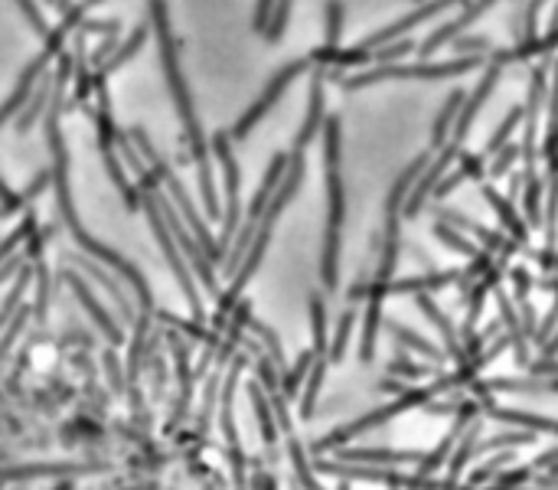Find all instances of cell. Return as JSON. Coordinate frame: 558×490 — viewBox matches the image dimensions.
Returning a JSON list of instances; mask_svg holds the SVG:
<instances>
[{
	"label": "cell",
	"mask_w": 558,
	"mask_h": 490,
	"mask_svg": "<svg viewBox=\"0 0 558 490\" xmlns=\"http://www.w3.org/2000/svg\"><path fill=\"white\" fill-rule=\"evenodd\" d=\"M147 10H151V27L157 33L160 43V59H164V76L170 85L173 105H177L180 125H183V141L186 151H190L193 164H196V177H200V196L206 213L213 219H222V203L216 193V180H213V161H209V141L203 134L200 118H196L193 108V95L186 89V79L180 72V53H177V36L170 33V14H167V0H147Z\"/></svg>",
	"instance_id": "6da1fadb"
},
{
	"label": "cell",
	"mask_w": 558,
	"mask_h": 490,
	"mask_svg": "<svg viewBox=\"0 0 558 490\" xmlns=\"http://www.w3.org/2000/svg\"><path fill=\"white\" fill-rule=\"evenodd\" d=\"M324 177H327V232H324V275L327 291L337 288V268H340V236H343V216H346V193L340 174V118L324 121Z\"/></svg>",
	"instance_id": "7a4b0ae2"
},
{
	"label": "cell",
	"mask_w": 558,
	"mask_h": 490,
	"mask_svg": "<svg viewBox=\"0 0 558 490\" xmlns=\"http://www.w3.org/2000/svg\"><path fill=\"white\" fill-rule=\"evenodd\" d=\"M483 66V56H461V59H448V63H382L356 72V76L343 79V89H366V85L376 82H392V79H454L464 76V72H474Z\"/></svg>",
	"instance_id": "3957f363"
},
{
	"label": "cell",
	"mask_w": 558,
	"mask_h": 490,
	"mask_svg": "<svg viewBox=\"0 0 558 490\" xmlns=\"http://www.w3.org/2000/svg\"><path fill=\"white\" fill-rule=\"evenodd\" d=\"M307 69H314V56L294 59V63H288V66H284V69L278 72V76L268 82V89H265L262 95L255 98V102H252V108H248V112H245V115H242V118L235 121V125L229 128V138H232L235 144H239V141H245L248 134H252V128L258 125V121H262V118H265V115L271 112V108H275V105L281 102V95L291 89V85H294V79H297V76H304Z\"/></svg>",
	"instance_id": "277c9868"
},
{
	"label": "cell",
	"mask_w": 558,
	"mask_h": 490,
	"mask_svg": "<svg viewBox=\"0 0 558 490\" xmlns=\"http://www.w3.org/2000/svg\"><path fill=\"white\" fill-rule=\"evenodd\" d=\"M141 203H144V210H147V219H151V229H154V236H157V242H160V249H164L167 262H170V268H173V275H177L180 288H183V294H186V301H190L193 317H196V321H203V301H200V291H196V285H193L190 265L183 262L180 245H177V239H173V232H170V226H167L164 213H160V206H157V200H154V193H144V196H141Z\"/></svg>",
	"instance_id": "5b68a950"
},
{
	"label": "cell",
	"mask_w": 558,
	"mask_h": 490,
	"mask_svg": "<svg viewBox=\"0 0 558 490\" xmlns=\"http://www.w3.org/2000/svg\"><path fill=\"white\" fill-rule=\"evenodd\" d=\"M209 144H213V151L222 164V174H226V206H222V236H219V249L226 255L229 242L235 236V226H239V161H235V154H232L229 131H216V138Z\"/></svg>",
	"instance_id": "8992f818"
},
{
	"label": "cell",
	"mask_w": 558,
	"mask_h": 490,
	"mask_svg": "<svg viewBox=\"0 0 558 490\" xmlns=\"http://www.w3.org/2000/svg\"><path fill=\"white\" fill-rule=\"evenodd\" d=\"M457 4H464V0H428V4H421V7L415 10V14H408V17H402V20L389 23V27H382L379 33L366 36L363 43H356V49H363V53H372V49H379V46H386V43H392V40H399L402 33H412V30L421 27L425 20L438 17L441 10L457 7Z\"/></svg>",
	"instance_id": "52a82bcc"
},
{
	"label": "cell",
	"mask_w": 558,
	"mask_h": 490,
	"mask_svg": "<svg viewBox=\"0 0 558 490\" xmlns=\"http://www.w3.org/2000/svg\"><path fill=\"white\" fill-rule=\"evenodd\" d=\"M493 4H496V0H470V4H467V7H464L461 14H457L451 23H444L441 30H434V33L428 36V40L418 46V53L425 56V59H428V56H434L441 46H448V43L454 40V36H461L467 27H474V23H477L483 14H487V10H490Z\"/></svg>",
	"instance_id": "ba28073f"
},
{
	"label": "cell",
	"mask_w": 558,
	"mask_h": 490,
	"mask_svg": "<svg viewBox=\"0 0 558 490\" xmlns=\"http://www.w3.org/2000/svg\"><path fill=\"white\" fill-rule=\"evenodd\" d=\"M324 79H327V69H317L314 72V82H310V98H307V118L301 131H297L294 138V151H307V144L317 138V131L324 128L327 112H324Z\"/></svg>",
	"instance_id": "9c48e42d"
},
{
	"label": "cell",
	"mask_w": 558,
	"mask_h": 490,
	"mask_svg": "<svg viewBox=\"0 0 558 490\" xmlns=\"http://www.w3.org/2000/svg\"><path fill=\"white\" fill-rule=\"evenodd\" d=\"M558 46V27H552L545 36H523L513 49H506V53H493L490 59L493 63H500L503 69L513 66V63H523V59H536V56H549L552 49Z\"/></svg>",
	"instance_id": "30bf717a"
},
{
	"label": "cell",
	"mask_w": 558,
	"mask_h": 490,
	"mask_svg": "<svg viewBox=\"0 0 558 490\" xmlns=\"http://www.w3.org/2000/svg\"><path fill=\"white\" fill-rule=\"evenodd\" d=\"M480 193H483V200H487V203L493 206V210H496V216H500L506 236L516 239L519 245H526V242H529V226H526V219L513 210V203L503 200L500 190H496L493 183H483V180H480Z\"/></svg>",
	"instance_id": "8fae6325"
},
{
	"label": "cell",
	"mask_w": 558,
	"mask_h": 490,
	"mask_svg": "<svg viewBox=\"0 0 558 490\" xmlns=\"http://www.w3.org/2000/svg\"><path fill=\"white\" fill-rule=\"evenodd\" d=\"M98 147H102L105 170H108L111 183H115V187L121 190L124 203H128L131 210H134V206H141V196H144V190H141V187H134V183L128 180V167H124V161H121V154H118L115 141H111V144H98Z\"/></svg>",
	"instance_id": "7c38bea8"
},
{
	"label": "cell",
	"mask_w": 558,
	"mask_h": 490,
	"mask_svg": "<svg viewBox=\"0 0 558 490\" xmlns=\"http://www.w3.org/2000/svg\"><path fill=\"white\" fill-rule=\"evenodd\" d=\"M415 301H418V308L425 311L428 321L441 330V337H444V343H448V353H451V357H454L457 363H464V360H467V353H464V343L457 340V334H454L451 317L444 314V311L438 308V304L431 301V294H428V291H418V294H415Z\"/></svg>",
	"instance_id": "4fadbf2b"
},
{
	"label": "cell",
	"mask_w": 558,
	"mask_h": 490,
	"mask_svg": "<svg viewBox=\"0 0 558 490\" xmlns=\"http://www.w3.org/2000/svg\"><path fill=\"white\" fill-rule=\"evenodd\" d=\"M66 281H69V288L76 291V298L82 301V308L89 311V314L95 317V324L102 327L105 334H108V340H111V343H121V337H124V334H121V327H118L115 321H111V314L102 308V304L95 301V294L89 291V285H85V281H82V278H76L72 272H66Z\"/></svg>",
	"instance_id": "5bb4252c"
},
{
	"label": "cell",
	"mask_w": 558,
	"mask_h": 490,
	"mask_svg": "<svg viewBox=\"0 0 558 490\" xmlns=\"http://www.w3.org/2000/svg\"><path fill=\"white\" fill-rule=\"evenodd\" d=\"M464 98H467V92H464V89L451 92V95H448V102L441 105L438 118L431 121V151H441V147H444V141L451 138V128H454L457 115H461V105H464Z\"/></svg>",
	"instance_id": "9a60e30c"
},
{
	"label": "cell",
	"mask_w": 558,
	"mask_h": 490,
	"mask_svg": "<svg viewBox=\"0 0 558 490\" xmlns=\"http://www.w3.org/2000/svg\"><path fill=\"white\" fill-rule=\"evenodd\" d=\"M343 461H372V464H418L425 451H389V448H363V451H340Z\"/></svg>",
	"instance_id": "2e32d148"
},
{
	"label": "cell",
	"mask_w": 558,
	"mask_h": 490,
	"mask_svg": "<svg viewBox=\"0 0 558 490\" xmlns=\"http://www.w3.org/2000/svg\"><path fill=\"white\" fill-rule=\"evenodd\" d=\"M147 33H151V27H138V30H134L131 36H128V40H124L121 46H118V53L115 56H108V63L105 66H98L95 72H98V76H111V72H118L124 63H128V59L134 56V53H138V49L144 46V40H147Z\"/></svg>",
	"instance_id": "e0dca14e"
},
{
	"label": "cell",
	"mask_w": 558,
	"mask_h": 490,
	"mask_svg": "<svg viewBox=\"0 0 558 490\" xmlns=\"http://www.w3.org/2000/svg\"><path fill=\"white\" fill-rule=\"evenodd\" d=\"M523 115H526V108L523 105H516V108H510V115H506L503 118V125L500 128H496L493 131V138H490V144L487 147H483V157H487V161H490V157L496 154V151H500V147L503 144H510V138H513V131L519 128V125H523Z\"/></svg>",
	"instance_id": "ac0fdd59"
},
{
	"label": "cell",
	"mask_w": 558,
	"mask_h": 490,
	"mask_svg": "<svg viewBox=\"0 0 558 490\" xmlns=\"http://www.w3.org/2000/svg\"><path fill=\"white\" fill-rule=\"evenodd\" d=\"M389 330H392L395 340H399V343H405V347H412L415 353H421V357H431L434 363H441L444 357H448V353H444V350H438V347H434V343H428L425 337H418L415 330H408V327H402V324L389 321Z\"/></svg>",
	"instance_id": "d6986e66"
},
{
	"label": "cell",
	"mask_w": 558,
	"mask_h": 490,
	"mask_svg": "<svg viewBox=\"0 0 558 490\" xmlns=\"http://www.w3.org/2000/svg\"><path fill=\"white\" fill-rule=\"evenodd\" d=\"M49 85H53V79H43L40 85H36V89H33V95L27 98V105H23L20 108V118H17V131L23 134V131H27L30 125H33V121L36 118H40V112H43V105H46V98H49V92H53V89H49Z\"/></svg>",
	"instance_id": "ffe728a7"
},
{
	"label": "cell",
	"mask_w": 558,
	"mask_h": 490,
	"mask_svg": "<svg viewBox=\"0 0 558 490\" xmlns=\"http://www.w3.org/2000/svg\"><path fill=\"white\" fill-rule=\"evenodd\" d=\"M493 419H503V422H513V425H526L532 432H555L558 435V422L552 419H542V415H526L519 409H490Z\"/></svg>",
	"instance_id": "44dd1931"
},
{
	"label": "cell",
	"mask_w": 558,
	"mask_h": 490,
	"mask_svg": "<svg viewBox=\"0 0 558 490\" xmlns=\"http://www.w3.org/2000/svg\"><path fill=\"white\" fill-rule=\"evenodd\" d=\"M434 236H438L444 245H448V249H454V252H461L464 255V259H477V255H480V249H477V245L474 242H470L467 236H461V232H454L448 223H444V219H441V223H434Z\"/></svg>",
	"instance_id": "7402d4cb"
},
{
	"label": "cell",
	"mask_w": 558,
	"mask_h": 490,
	"mask_svg": "<svg viewBox=\"0 0 558 490\" xmlns=\"http://www.w3.org/2000/svg\"><path fill=\"white\" fill-rule=\"evenodd\" d=\"M30 278H33V272H30V265H20L17 268V281H14V291L7 294V301H4V308H0V330L7 327V321H10V314H14L17 308H20V298H23V291H27V285H30Z\"/></svg>",
	"instance_id": "603a6c76"
},
{
	"label": "cell",
	"mask_w": 558,
	"mask_h": 490,
	"mask_svg": "<svg viewBox=\"0 0 558 490\" xmlns=\"http://www.w3.org/2000/svg\"><path fill=\"white\" fill-rule=\"evenodd\" d=\"M82 265L89 268V275H92V278H98V285H102V288H108V291H111V298L118 301L121 314H124V317H128V321H131V317H134V308H131V301L124 298V291H121V285H118V281H111V275L105 272V268H98L95 262H82Z\"/></svg>",
	"instance_id": "cb8c5ba5"
},
{
	"label": "cell",
	"mask_w": 558,
	"mask_h": 490,
	"mask_svg": "<svg viewBox=\"0 0 558 490\" xmlns=\"http://www.w3.org/2000/svg\"><path fill=\"white\" fill-rule=\"evenodd\" d=\"M523 154V147L519 144H503L500 151H496L493 157H490V167H487V174L493 177V180H500V177H506L513 170V164H516V157Z\"/></svg>",
	"instance_id": "d4e9b609"
},
{
	"label": "cell",
	"mask_w": 558,
	"mask_h": 490,
	"mask_svg": "<svg viewBox=\"0 0 558 490\" xmlns=\"http://www.w3.org/2000/svg\"><path fill=\"white\" fill-rule=\"evenodd\" d=\"M291 4H294V0H275V10H271V20H268V27H265V40H271V43L281 40V33L288 30Z\"/></svg>",
	"instance_id": "484cf974"
},
{
	"label": "cell",
	"mask_w": 558,
	"mask_h": 490,
	"mask_svg": "<svg viewBox=\"0 0 558 490\" xmlns=\"http://www.w3.org/2000/svg\"><path fill=\"white\" fill-rule=\"evenodd\" d=\"M248 392H252L255 415H258V425H262V432H265V441H275V438H278V428H275V419H271V406H268L265 392L258 389V386H252Z\"/></svg>",
	"instance_id": "4316f807"
},
{
	"label": "cell",
	"mask_w": 558,
	"mask_h": 490,
	"mask_svg": "<svg viewBox=\"0 0 558 490\" xmlns=\"http://www.w3.org/2000/svg\"><path fill=\"white\" fill-rule=\"evenodd\" d=\"M539 435L532 432V428H526V432H510V435H496L493 441H480L477 455H483V451H493V448H516V445H532Z\"/></svg>",
	"instance_id": "83f0119b"
},
{
	"label": "cell",
	"mask_w": 558,
	"mask_h": 490,
	"mask_svg": "<svg viewBox=\"0 0 558 490\" xmlns=\"http://www.w3.org/2000/svg\"><path fill=\"white\" fill-rule=\"evenodd\" d=\"M33 229H36L33 216H27L14 232H10V236H7L4 242H0V265H4V262L10 259V255H14V252L20 249V242H27V239H30V232H33Z\"/></svg>",
	"instance_id": "f1b7e54d"
},
{
	"label": "cell",
	"mask_w": 558,
	"mask_h": 490,
	"mask_svg": "<svg viewBox=\"0 0 558 490\" xmlns=\"http://www.w3.org/2000/svg\"><path fill=\"white\" fill-rule=\"evenodd\" d=\"M353 324H356V308H353V311H346V314L340 317V324H337V337H333V343H330V360H343L346 343H350V334H353Z\"/></svg>",
	"instance_id": "f546056e"
},
{
	"label": "cell",
	"mask_w": 558,
	"mask_h": 490,
	"mask_svg": "<svg viewBox=\"0 0 558 490\" xmlns=\"http://www.w3.org/2000/svg\"><path fill=\"white\" fill-rule=\"evenodd\" d=\"M310 363H314V350L301 353V360L294 363V370H291V373H284V379H281V389H284V396H294V392L301 389V379L307 376Z\"/></svg>",
	"instance_id": "4dcf8cb0"
},
{
	"label": "cell",
	"mask_w": 558,
	"mask_h": 490,
	"mask_svg": "<svg viewBox=\"0 0 558 490\" xmlns=\"http://www.w3.org/2000/svg\"><path fill=\"white\" fill-rule=\"evenodd\" d=\"M412 53V43L408 40H402V43H386V46H379V49H372L369 53V63L372 66H382V63H395V59H402V56H408Z\"/></svg>",
	"instance_id": "1f68e13d"
},
{
	"label": "cell",
	"mask_w": 558,
	"mask_h": 490,
	"mask_svg": "<svg viewBox=\"0 0 558 490\" xmlns=\"http://www.w3.org/2000/svg\"><path fill=\"white\" fill-rule=\"evenodd\" d=\"M389 373L405 376V379H425V376H431L434 370H431V366H425V363H412V360H408V353H399V357L392 360Z\"/></svg>",
	"instance_id": "d6a6232c"
},
{
	"label": "cell",
	"mask_w": 558,
	"mask_h": 490,
	"mask_svg": "<svg viewBox=\"0 0 558 490\" xmlns=\"http://www.w3.org/2000/svg\"><path fill=\"white\" fill-rule=\"evenodd\" d=\"M340 33H343V4L330 0L327 4V40H324V46L340 49Z\"/></svg>",
	"instance_id": "836d02e7"
},
{
	"label": "cell",
	"mask_w": 558,
	"mask_h": 490,
	"mask_svg": "<svg viewBox=\"0 0 558 490\" xmlns=\"http://www.w3.org/2000/svg\"><path fill=\"white\" fill-rule=\"evenodd\" d=\"M549 4V0H529L526 10H523V36H536L539 33V17H542V7ZM519 36V40H523Z\"/></svg>",
	"instance_id": "e575fe53"
},
{
	"label": "cell",
	"mask_w": 558,
	"mask_h": 490,
	"mask_svg": "<svg viewBox=\"0 0 558 490\" xmlns=\"http://www.w3.org/2000/svg\"><path fill=\"white\" fill-rule=\"evenodd\" d=\"M454 53H461V56H483V53H490V40H483V36H477V40H461V36H457V40H451L448 43Z\"/></svg>",
	"instance_id": "d590c367"
},
{
	"label": "cell",
	"mask_w": 558,
	"mask_h": 490,
	"mask_svg": "<svg viewBox=\"0 0 558 490\" xmlns=\"http://www.w3.org/2000/svg\"><path fill=\"white\" fill-rule=\"evenodd\" d=\"M27 203H30L27 196H23V193H14V190L7 187V180L0 177V206H4L7 213H17V210H23V206H27Z\"/></svg>",
	"instance_id": "8d00e7d4"
},
{
	"label": "cell",
	"mask_w": 558,
	"mask_h": 490,
	"mask_svg": "<svg viewBox=\"0 0 558 490\" xmlns=\"http://www.w3.org/2000/svg\"><path fill=\"white\" fill-rule=\"evenodd\" d=\"M46 308H49V272L46 265H40V285H36V321H43L46 317Z\"/></svg>",
	"instance_id": "74e56055"
},
{
	"label": "cell",
	"mask_w": 558,
	"mask_h": 490,
	"mask_svg": "<svg viewBox=\"0 0 558 490\" xmlns=\"http://www.w3.org/2000/svg\"><path fill=\"white\" fill-rule=\"evenodd\" d=\"M17 7L23 10V17H27L33 30H46V17H43V10L36 7V0H17Z\"/></svg>",
	"instance_id": "f35d334b"
},
{
	"label": "cell",
	"mask_w": 558,
	"mask_h": 490,
	"mask_svg": "<svg viewBox=\"0 0 558 490\" xmlns=\"http://www.w3.org/2000/svg\"><path fill=\"white\" fill-rule=\"evenodd\" d=\"M271 10H275V0H258V10H255V30L265 33L268 20H271Z\"/></svg>",
	"instance_id": "ab89813d"
},
{
	"label": "cell",
	"mask_w": 558,
	"mask_h": 490,
	"mask_svg": "<svg viewBox=\"0 0 558 490\" xmlns=\"http://www.w3.org/2000/svg\"><path fill=\"white\" fill-rule=\"evenodd\" d=\"M20 265H23V255H10V259H7L4 265H0V285H4V281H7L10 275H14Z\"/></svg>",
	"instance_id": "60d3db41"
},
{
	"label": "cell",
	"mask_w": 558,
	"mask_h": 490,
	"mask_svg": "<svg viewBox=\"0 0 558 490\" xmlns=\"http://www.w3.org/2000/svg\"><path fill=\"white\" fill-rule=\"evenodd\" d=\"M542 353H545V360H549V357H558V327H555V334L542 343Z\"/></svg>",
	"instance_id": "b9f144b4"
},
{
	"label": "cell",
	"mask_w": 558,
	"mask_h": 490,
	"mask_svg": "<svg viewBox=\"0 0 558 490\" xmlns=\"http://www.w3.org/2000/svg\"><path fill=\"white\" fill-rule=\"evenodd\" d=\"M255 487H258V490H275V481H271L268 474H258V477H255Z\"/></svg>",
	"instance_id": "7bdbcfd3"
},
{
	"label": "cell",
	"mask_w": 558,
	"mask_h": 490,
	"mask_svg": "<svg viewBox=\"0 0 558 490\" xmlns=\"http://www.w3.org/2000/svg\"><path fill=\"white\" fill-rule=\"evenodd\" d=\"M552 27H558V4H555V10H552V23H549V30Z\"/></svg>",
	"instance_id": "ee69618b"
},
{
	"label": "cell",
	"mask_w": 558,
	"mask_h": 490,
	"mask_svg": "<svg viewBox=\"0 0 558 490\" xmlns=\"http://www.w3.org/2000/svg\"><path fill=\"white\" fill-rule=\"evenodd\" d=\"M85 4H89V7H95V4H102V0H85Z\"/></svg>",
	"instance_id": "f6af8a7d"
},
{
	"label": "cell",
	"mask_w": 558,
	"mask_h": 490,
	"mask_svg": "<svg viewBox=\"0 0 558 490\" xmlns=\"http://www.w3.org/2000/svg\"><path fill=\"white\" fill-rule=\"evenodd\" d=\"M7 216V210H4V206H0V219H4Z\"/></svg>",
	"instance_id": "bcb514c9"
},
{
	"label": "cell",
	"mask_w": 558,
	"mask_h": 490,
	"mask_svg": "<svg viewBox=\"0 0 558 490\" xmlns=\"http://www.w3.org/2000/svg\"><path fill=\"white\" fill-rule=\"evenodd\" d=\"M555 272H558V259H555Z\"/></svg>",
	"instance_id": "7dc6e473"
},
{
	"label": "cell",
	"mask_w": 558,
	"mask_h": 490,
	"mask_svg": "<svg viewBox=\"0 0 558 490\" xmlns=\"http://www.w3.org/2000/svg\"><path fill=\"white\" fill-rule=\"evenodd\" d=\"M340 490H346V487H340Z\"/></svg>",
	"instance_id": "c3c4849f"
}]
</instances>
